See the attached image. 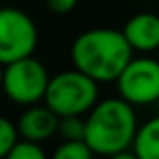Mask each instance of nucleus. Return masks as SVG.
<instances>
[{"label":"nucleus","instance_id":"1","mask_svg":"<svg viewBox=\"0 0 159 159\" xmlns=\"http://www.w3.org/2000/svg\"><path fill=\"white\" fill-rule=\"evenodd\" d=\"M133 47L124 32L114 28H92L81 32L71 43L73 67L98 83H116L133 60Z\"/></svg>","mask_w":159,"mask_h":159},{"label":"nucleus","instance_id":"2","mask_svg":"<svg viewBox=\"0 0 159 159\" xmlns=\"http://www.w3.org/2000/svg\"><path fill=\"white\" fill-rule=\"evenodd\" d=\"M137 131L135 107L124 98H107L88 112L84 140L96 155L111 157L133 148Z\"/></svg>","mask_w":159,"mask_h":159},{"label":"nucleus","instance_id":"3","mask_svg":"<svg viewBox=\"0 0 159 159\" xmlns=\"http://www.w3.org/2000/svg\"><path fill=\"white\" fill-rule=\"evenodd\" d=\"M99 83L77 67L60 71L51 77L45 94V105L51 107L60 118L88 114L99 98Z\"/></svg>","mask_w":159,"mask_h":159},{"label":"nucleus","instance_id":"4","mask_svg":"<svg viewBox=\"0 0 159 159\" xmlns=\"http://www.w3.org/2000/svg\"><path fill=\"white\" fill-rule=\"evenodd\" d=\"M49 83L51 75L47 67L34 56L4 66L2 86L6 96L17 105L32 107L43 101Z\"/></svg>","mask_w":159,"mask_h":159},{"label":"nucleus","instance_id":"5","mask_svg":"<svg viewBox=\"0 0 159 159\" xmlns=\"http://www.w3.org/2000/svg\"><path fill=\"white\" fill-rule=\"evenodd\" d=\"M38 47V28L32 17L17 8L0 11V62L2 66L28 58Z\"/></svg>","mask_w":159,"mask_h":159},{"label":"nucleus","instance_id":"6","mask_svg":"<svg viewBox=\"0 0 159 159\" xmlns=\"http://www.w3.org/2000/svg\"><path fill=\"white\" fill-rule=\"evenodd\" d=\"M118 94L133 107L159 103V62L152 56H133L116 81Z\"/></svg>","mask_w":159,"mask_h":159},{"label":"nucleus","instance_id":"7","mask_svg":"<svg viewBox=\"0 0 159 159\" xmlns=\"http://www.w3.org/2000/svg\"><path fill=\"white\" fill-rule=\"evenodd\" d=\"M17 127L21 139L41 144L58 133L60 116L47 105H32L19 116Z\"/></svg>","mask_w":159,"mask_h":159},{"label":"nucleus","instance_id":"8","mask_svg":"<svg viewBox=\"0 0 159 159\" xmlns=\"http://www.w3.org/2000/svg\"><path fill=\"white\" fill-rule=\"evenodd\" d=\"M125 39L133 47V51L150 54L159 49V15L152 11H140L131 15L124 28Z\"/></svg>","mask_w":159,"mask_h":159},{"label":"nucleus","instance_id":"9","mask_svg":"<svg viewBox=\"0 0 159 159\" xmlns=\"http://www.w3.org/2000/svg\"><path fill=\"white\" fill-rule=\"evenodd\" d=\"M133 152L139 159H159V114L139 125Z\"/></svg>","mask_w":159,"mask_h":159},{"label":"nucleus","instance_id":"10","mask_svg":"<svg viewBox=\"0 0 159 159\" xmlns=\"http://www.w3.org/2000/svg\"><path fill=\"white\" fill-rule=\"evenodd\" d=\"M94 155L86 140H64L56 146L51 159H94Z\"/></svg>","mask_w":159,"mask_h":159},{"label":"nucleus","instance_id":"11","mask_svg":"<svg viewBox=\"0 0 159 159\" xmlns=\"http://www.w3.org/2000/svg\"><path fill=\"white\" fill-rule=\"evenodd\" d=\"M58 135L64 140H84L86 135V118L83 116H64L60 118Z\"/></svg>","mask_w":159,"mask_h":159},{"label":"nucleus","instance_id":"12","mask_svg":"<svg viewBox=\"0 0 159 159\" xmlns=\"http://www.w3.org/2000/svg\"><path fill=\"white\" fill-rule=\"evenodd\" d=\"M19 140H21V133L17 124H13L8 118H2L0 120V155L4 157L6 153H10Z\"/></svg>","mask_w":159,"mask_h":159},{"label":"nucleus","instance_id":"13","mask_svg":"<svg viewBox=\"0 0 159 159\" xmlns=\"http://www.w3.org/2000/svg\"><path fill=\"white\" fill-rule=\"evenodd\" d=\"M4 159H49V157H47V153L43 152L41 144L21 139V140L17 142V146H15L10 153L4 155Z\"/></svg>","mask_w":159,"mask_h":159},{"label":"nucleus","instance_id":"14","mask_svg":"<svg viewBox=\"0 0 159 159\" xmlns=\"http://www.w3.org/2000/svg\"><path fill=\"white\" fill-rule=\"evenodd\" d=\"M79 0H47V6L51 11L62 15V13H69L75 6H77Z\"/></svg>","mask_w":159,"mask_h":159},{"label":"nucleus","instance_id":"15","mask_svg":"<svg viewBox=\"0 0 159 159\" xmlns=\"http://www.w3.org/2000/svg\"><path fill=\"white\" fill-rule=\"evenodd\" d=\"M109 159H139V155H137L133 150H124V152H120V153L111 155Z\"/></svg>","mask_w":159,"mask_h":159}]
</instances>
